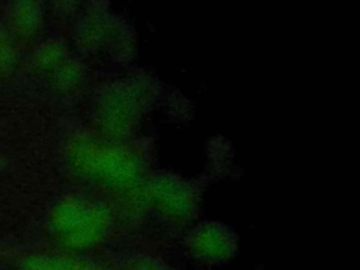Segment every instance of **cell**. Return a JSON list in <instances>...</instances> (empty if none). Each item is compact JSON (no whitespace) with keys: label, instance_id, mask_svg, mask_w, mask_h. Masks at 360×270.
Instances as JSON below:
<instances>
[{"label":"cell","instance_id":"6da1fadb","mask_svg":"<svg viewBox=\"0 0 360 270\" xmlns=\"http://www.w3.org/2000/svg\"><path fill=\"white\" fill-rule=\"evenodd\" d=\"M49 225L63 246L84 250L96 246L105 236L110 228V214L98 201L69 197L53 207Z\"/></svg>","mask_w":360,"mask_h":270},{"label":"cell","instance_id":"7a4b0ae2","mask_svg":"<svg viewBox=\"0 0 360 270\" xmlns=\"http://www.w3.org/2000/svg\"><path fill=\"white\" fill-rule=\"evenodd\" d=\"M69 158L76 170L112 187L131 186L141 174L139 160L121 145L80 139L72 145Z\"/></svg>","mask_w":360,"mask_h":270},{"label":"cell","instance_id":"3957f363","mask_svg":"<svg viewBox=\"0 0 360 270\" xmlns=\"http://www.w3.org/2000/svg\"><path fill=\"white\" fill-rule=\"evenodd\" d=\"M188 255L202 264H218L231 259L236 250L235 233L219 222H201L186 236Z\"/></svg>","mask_w":360,"mask_h":270},{"label":"cell","instance_id":"277c9868","mask_svg":"<svg viewBox=\"0 0 360 270\" xmlns=\"http://www.w3.org/2000/svg\"><path fill=\"white\" fill-rule=\"evenodd\" d=\"M146 191L150 202L167 218L188 219L195 211L197 190L179 177L156 174L148 181Z\"/></svg>","mask_w":360,"mask_h":270},{"label":"cell","instance_id":"5b68a950","mask_svg":"<svg viewBox=\"0 0 360 270\" xmlns=\"http://www.w3.org/2000/svg\"><path fill=\"white\" fill-rule=\"evenodd\" d=\"M141 87L134 83H118L104 97L101 103V118L104 127L114 134H125L136 122L141 114L143 97Z\"/></svg>","mask_w":360,"mask_h":270},{"label":"cell","instance_id":"8992f818","mask_svg":"<svg viewBox=\"0 0 360 270\" xmlns=\"http://www.w3.org/2000/svg\"><path fill=\"white\" fill-rule=\"evenodd\" d=\"M41 25V8L37 3H15L10 11V27L20 38H31Z\"/></svg>","mask_w":360,"mask_h":270},{"label":"cell","instance_id":"52a82bcc","mask_svg":"<svg viewBox=\"0 0 360 270\" xmlns=\"http://www.w3.org/2000/svg\"><path fill=\"white\" fill-rule=\"evenodd\" d=\"M24 270H103L100 266L73 257L30 256L22 262Z\"/></svg>","mask_w":360,"mask_h":270},{"label":"cell","instance_id":"ba28073f","mask_svg":"<svg viewBox=\"0 0 360 270\" xmlns=\"http://www.w3.org/2000/svg\"><path fill=\"white\" fill-rule=\"evenodd\" d=\"M52 76V86L59 93H70L83 80L82 66L72 59H65L59 66H56Z\"/></svg>","mask_w":360,"mask_h":270},{"label":"cell","instance_id":"9c48e42d","mask_svg":"<svg viewBox=\"0 0 360 270\" xmlns=\"http://www.w3.org/2000/svg\"><path fill=\"white\" fill-rule=\"evenodd\" d=\"M63 60H65L63 44L53 39L39 45L34 53V65L38 70H53Z\"/></svg>","mask_w":360,"mask_h":270},{"label":"cell","instance_id":"30bf717a","mask_svg":"<svg viewBox=\"0 0 360 270\" xmlns=\"http://www.w3.org/2000/svg\"><path fill=\"white\" fill-rule=\"evenodd\" d=\"M18 65L17 51L8 35L0 28V79L10 77Z\"/></svg>","mask_w":360,"mask_h":270},{"label":"cell","instance_id":"8fae6325","mask_svg":"<svg viewBox=\"0 0 360 270\" xmlns=\"http://www.w3.org/2000/svg\"><path fill=\"white\" fill-rule=\"evenodd\" d=\"M125 270H173V269H170L166 264L156 262L153 259L139 257V259H132L127 264Z\"/></svg>","mask_w":360,"mask_h":270}]
</instances>
